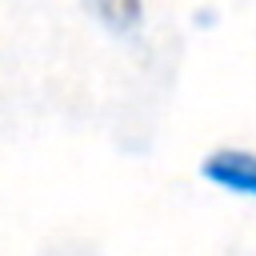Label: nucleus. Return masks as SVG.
Masks as SVG:
<instances>
[{"mask_svg": "<svg viewBox=\"0 0 256 256\" xmlns=\"http://www.w3.org/2000/svg\"><path fill=\"white\" fill-rule=\"evenodd\" d=\"M204 180L228 188V192H240V196H252L256 200V152H244V148H220L212 152L204 164H200Z\"/></svg>", "mask_w": 256, "mask_h": 256, "instance_id": "nucleus-1", "label": "nucleus"}, {"mask_svg": "<svg viewBox=\"0 0 256 256\" xmlns=\"http://www.w3.org/2000/svg\"><path fill=\"white\" fill-rule=\"evenodd\" d=\"M88 8L112 32H132L140 24V16H144V0H88Z\"/></svg>", "mask_w": 256, "mask_h": 256, "instance_id": "nucleus-2", "label": "nucleus"}]
</instances>
